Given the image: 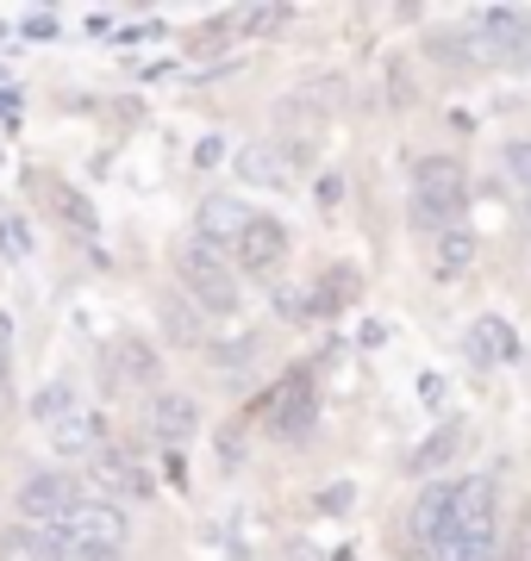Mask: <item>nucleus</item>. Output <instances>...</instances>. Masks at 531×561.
Here are the masks:
<instances>
[{
	"instance_id": "obj_6",
	"label": "nucleus",
	"mask_w": 531,
	"mask_h": 561,
	"mask_svg": "<svg viewBox=\"0 0 531 561\" xmlns=\"http://www.w3.org/2000/svg\"><path fill=\"white\" fill-rule=\"evenodd\" d=\"M69 512H76V481H69V474H57V468L25 474V486H20V524H44V530H57Z\"/></svg>"
},
{
	"instance_id": "obj_27",
	"label": "nucleus",
	"mask_w": 531,
	"mask_h": 561,
	"mask_svg": "<svg viewBox=\"0 0 531 561\" xmlns=\"http://www.w3.org/2000/svg\"><path fill=\"white\" fill-rule=\"evenodd\" d=\"M419 400H426V405H444V400H450L444 375H419Z\"/></svg>"
},
{
	"instance_id": "obj_14",
	"label": "nucleus",
	"mask_w": 531,
	"mask_h": 561,
	"mask_svg": "<svg viewBox=\"0 0 531 561\" xmlns=\"http://www.w3.org/2000/svg\"><path fill=\"white\" fill-rule=\"evenodd\" d=\"M231 169H238V181H250V187H287V181H294V169H287V157L275 144H238Z\"/></svg>"
},
{
	"instance_id": "obj_5",
	"label": "nucleus",
	"mask_w": 531,
	"mask_h": 561,
	"mask_svg": "<svg viewBox=\"0 0 531 561\" xmlns=\"http://www.w3.org/2000/svg\"><path fill=\"white\" fill-rule=\"evenodd\" d=\"M475 44H482V57H500V62H531V13L526 7H482V20H475Z\"/></svg>"
},
{
	"instance_id": "obj_9",
	"label": "nucleus",
	"mask_w": 531,
	"mask_h": 561,
	"mask_svg": "<svg viewBox=\"0 0 531 561\" xmlns=\"http://www.w3.org/2000/svg\"><path fill=\"white\" fill-rule=\"evenodd\" d=\"M50 449H57L63 461H88L106 449V419L101 412H88V405H76L69 419L50 424Z\"/></svg>"
},
{
	"instance_id": "obj_3",
	"label": "nucleus",
	"mask_w": 531,
	"mask_h": 561,
	"mask_svg": "<svg viewBox=\"0 0 531 561\" xmlns=\"http://www.w3.org/2000/svg\"><path fill=\"white\" fill-rule=\"evenodd\" d=\"M413 206L419 219H456L470 206V175L456 157H426L413 169Z\"/></svg>"
},
{
	"instance_id": "obj_30",
	"label": "nucleus",
	"mask_w": 531,
	"mask_h": 561,
	"mask_svg": "<svg viewBox=\"0 0 531 561\" xmlns=\"http://www.w3.org/2000/svg\"><path fill=\"white\" fill-rule=\"evenodd\" d=\"M219 144H225V138H201V150H194V162H201V169H213V162H219Z\"/></svg>"
},
{
	"instance_id": "obj_19",
	"label": "nucleus",
	"mask_w": 531,
	"mask_h": 561,
	"mask_svg": "<svg viewBox=\"0 0 531 561\" xmlns=\"http://www.w3.org/2000/svg\"><path fill=\"white\" fill-rule=\"evenodd\" d=\"M50 206H57V213H63L69 225H76L82 238H94V231H101V219H94V206H88L82 194H76V187H63V181H50Z\"/></svg>"
},
{
	"instance_id": "obj_28",
	"label": "nucleus",
	"mask_w": 531,
	"mask_h": 561,
	"mask_svg": "<svg viewBox=\"0 0 531 561\" xmlns=\"http://www.w3.org/2000/svg\"><path fill=\"white\" fill-rule=\"evenodd\" d=\"M20 32H25V38H57V20H50V13H25Z\"/></svg>"
},
{
	"instance_id": "obj_16",
	"label": "nucleus",
	"mask_w": 531,
	"mask_h": 561,
	"mask_svg": "<svg viewBox=\"0 0 531 561\" xmlns=\"http://www.w3.org/2000/svg\"><path fill=\"white\" fill-rule=\"evenodd\" d=\"M157 368H163V362H157V350H150L144 337H120V343H113V375H120L125 387H150V381H157Z\"/></svg>"
},
{
	"instance_id": "obj_12",
	"label": "nucleus",
	"mask_w": 531,
	"mask_h": 561,
	"mask_svg": "<svg viewBox=\"0 0 531 561\" xmlns=\"http://www.w3.org/2000/svg\"><path fill=\"white\" fill-rule=\"evenodd\" d=\"M194 431H201V405L188 400V393H157L150 400V437L157 443L182 449V443H194Z\"/></svg>"
},
{
	"instance_id": "obj_2",
	"label": "nucleus",
	"mask_w": 531,
	"mask_h": 561,
	"mask_svg": "<svg viewBox=\"0 0 531 561\" xmlns=\"http://www.w3.org/2000/svg\"><path fill=\"white\" fill-rule=\"evenodd\" d=\"M125 549V512L106 500H76V512L57 524V561L69 556H120Z\"/></svg>"
},
{
	"instance_id": "obj_13",
	"label": "nucleus",
	"mask_w": 531,
	"mask_h": 561,
	"mask_svg": "<svg viewBox=\"0 0 531 561\" xmlns=\"http://www.w3.org/2000/svg\"><path fill=\"white\" fill-rule=\"evenodd\" d=\"M463 343H470V356L488 362V368H494V362H519V331H512L500 312H482V319L470 324V337H463Z\"/></svg>"
},
{
	"instance_id": "obj_8",
	"label": "nucleus",
	"mask_w": 531,
	"mask_h": 561,
	"mask_svg": "<svg viewBox=\"0 0 531 561\" xmlns=\"http://www.w3.org/2000/svg\"><path fill=\"white\" fill-rule=\"evenodd\" d=\"M231 256H238V268H250V275H275L287 262V231L275 219H250L245 238L231 243Z\"/></svg>"
},
{
	"instance_id": "obj_10",
	"label": "nucleus",
	"mask_w": 531,
	"mask_h": 561,
	"mask_svg": "<svg viewBox=\"0 0 531 561\" xmlns=\"http://www.w3.org/2000/svg\"><path fill=\"white\" fill-rule=\"evenodd\" d=\"M257 219L245 201H231V194H213V201H201V225H194V238L213 243V250H231V243L245 238V225Z\"/></svg>"
},
{
	"instance_id": "obj_34",
	"label": "nucleus",
	"mask_w": 531,
	"mask_h": 561,
	"mask_svg": "<svg viewBox=\"0 0 531 561\" xmlns=\"http://www.w3.org/2000/svg\"><path fill=\"white\" fill-rule=\"evenodd\" d=\"M526 561H531V542H526Z\"/></svg>"
},
{
	"instance_id": "obj_15",
	"label": "nucleus",
	"mask_w": 531,
	"mask_h": 561,
	"mask_svg": "<svg viewBox=\"0 0 531 561\" xmlns=\"http://www.w3.org/2000/svg\"><path fill=\"white\" fill-rule=\"evenodd\" d=\"M0 561H57V530H44V524H7L0 530Z\"/></svg>"
},
{
	"instance_id": "obj_24",
	"label": "nucleus",
	"mask_w": 531,
	"mask_h": 561,
	"mask_svg": "<svg viewBox=\"0 0 531 561\" xmlns=\"http://www.w3.org/2000/svg\"><path fill=\"white\" fill-rule=\"evenodd\" d=\"M331 512V518H338V512H350V505H357V486L350 481H338V486H326V500H319Z\"/></svg>"
},
{
	"instance_id": "obj_1",
	"label": "nucleus",
	"mask_w": 531,
	"mask_h": 561,
	"mask_svg": "<svg viewBox=\"0 0 531 561\" xmlns=\"http://www.w3.org/2000/svg\"><path fill=\"white\" fill-rule=\"evenodd\" d=\"M176 275H182L194 312L231 319L238 300H245V294H238V275H231V262H225V250H213V243H201V238H188L182 250H176Z\"/></svg>"
},
{
	"instance_id": "obj_32",
	"label": "nucleus",
	"mask_w": 531,
	"mask_h": 561,
	"mask_svg": "<svg viewBox=\"0 0 531 561\" xmlns=\"http://www.w3.org/2000/svg\"><path fill=\"white\" fill-rule=\"evenodd\" d=\"M400 561H431V556H419V549H407V556H400Z\"/></svg>"
},
{
	"instance_id": "obj_18",
	"label": "nucleus",
	"mask_w": 531,
	"mask_h": 561,
	"mask_svg": "<svg viewBox=\"0 0 531 561\" xmlns=\"http://www.w3.org/2000/svg\"><path fill=\"white\" fill-rule=\"evenodd\" d=\"M69 412H76V387L69 381H44L38 393H32V419H38L44 431H50L57 419H69Z\"/></svg>"
},
{
	"instance_id": "obj_7",
	"label": "nucleus",
	"mask_w": 531,
	"mask_h": 561,
	"mask_svg": "<svg viewBox=\"0 0 531 561\" xmlns=\"http://www.w3.org/2000/svg\"><path fill=\"white\" fill-rule=\"evenodd\" d=\"M88 481H94V493H125V500H150L157 493L150 486V468L125 443H106L101 456H88Z\"/></svg>"
},
{
	"instance_id": "obj_26",
	"label": "nucleus",
	"mask_w": 531,
	"mask_h": 561,
	"mask_svg": "<svg viewBox=\"0 0 531 561\" xmlns=\"http://www.w3.org/2000/svg\"><path fill=\"white\" fill-rule=\"evenodd\" d=\"M507 169L531 187V144H507Z\"/></svg>"
},
{
	"instance_id": "obj_4",
	"label": "nucleus",
	"mask_w": 531,
	"mask_h": 561,
	"mask_svg": "<svg viewBox=\"0 0 531 561\" xmlns=\"http://www.w3.org/2000/svg\"><path fill=\"white\" fill-rule=\"evenodd\" d=\"M413 537H419V556L463 561V530H456V512H450V486H426L419 493V505H413Z\"/></svg>"
},
{
	"instance_id": "obj_17",
	"label": "nucleus",
	"mask_w": 531,
	"mask_h": 561,
	"mask_svg": "<svg viewBox=\"0 0 531 561\" xmlns=\"http://www.w3.org/2000/svg\"><path fill=\"white\" fill-rule=\"evenodd\" d=\"M456 449H463V424L450 419V424H438V431H431V437L419 443V449H413L407 468H413V474H438V468H444V461L456 456Z\"/></svg>"
},
{
	"instance_id": "obj_25",
	"label": "nucleus",
	"mask_w": 531,
	"mask_h": 561,
	"mask_svg": "<svg viewBox=\"0 0 531 561\" xmlns=\"http://www.w3.org/2000/svg\"><path fill=\"white\" fill-rule=\"evenodd\" d=\"M431 57L450 62V69H470V50H456V38H431Z\"/></svg>"
},
{
	"instance_id": "obj_22",
	"label": "nucleus",
	"mask_w": 531,
	"mask_h": 561,
	"mask_svg": "<svg viewBox=\"0 0 531 561\" xmlns=\"http://www.w3.org/2000/svg\"><path fill=\"white\" fill-rule=\"evenodd\" d=\"M287 20H294L287 7H250V13H238V32L245 38H263V32H282Z\"/></svg>"
},
{
	"instance_id": "obj_23",
	"label": "nucleus",
	"mask_w": 531,
	"mask_h": 561,
	"mask_svg": "<svg viewBox=\"0 0 531 561\" xmlns=\"http://www.w3.org/2000/svg\"><path fill=\"white\" fill-rule=\"evenodd\" d=\"M0 256H7V262H25V256H32V231H25V219H13V213L0 219Z\"/></svg>"
},
{
	"instance_id": "obj_33",
	"label": "nucleus",
	"mask_w": 531,
	"mask_h": 561,
	"mask_svg": "<svg viewBox=\"0 0 531 561\" xmlns=\"http://www.w3.org/2000/svg\"><path fill=\"white\" fill-rule=\"evenodd\" d=\"M0 387H7V362H0Z\"/></svg>"
},
{
	"instance_id": "obj_31",
	"label": "nucleus",
	"mask_w": 531,
	"mask_h": 561,
	"mask_svg": "<svg viewBox=\"0 0 531 561\" xmlns=\"http://www.w3.org/2000/svg\"><path fill=\"white\" fill-rule=\"evenodd\" d=\"M69 561H120V556H69Z\"/></svg>"
},
{
	"instance_id": "obj_20",
	"label": "nucleus",
	"mask_w": 531,
	"mask_h": 561,
	"mask_svg": "<svg viewBox=\"0 0 531 561\" xmlns=\"http://www.w3.org/2000/svg\"><path fill=\"white\" fill-rule=\"evenodd\" d=\"M470 262H475V238L463 225H444V238H438V268H444V275H463Z\"/></svg>"
},
{
	"instance_id": "obj_29",
	"label": "nucleus",
	"mask_w": 531,
	"mask_h": 561,
	"mask_svg": "<svg viewBox=\"0 0 531 561\" xmlns=\"http://www.w3.org/2000/svg\"><path fill=\"white\" fill-rule=\"evenodd\" d=\"M338 201H344V181L326 175V181H319V206H338Z\"/></svg>"
},
{
	"instance_id": "obj_11",
	"label": "nucleus",
	"mask_w": 531,
	"mask_h": 561,
	"mask_svg": "<svg viewBox=\"0 0 531 561\" xmlns=\"http://www.w3.org/2000/svg\"><path fill=\"white\" fill-rule=\"evenodd\" d=\"M313 419H319V400H313V387H307V381L275 387V400H269V431H275V437H287V443L307 437Z\"/></svg>"
},
{
	"instance_id": "obj_21",
	"label": "nucleus",
	"mask_w": 531,
	"mask_h": 561,
	"mask_svg": "<svg viewBox=\"0 0 531 561\" xmlns=\"http://www.w3.org/2000/svg\"><path fill=\"white\" fill-rule=\"evenodd\" d=\"M163 331H169V343L194 350V343H201V312L188 300H163Z\"/></svg>"
}]
</instances>
